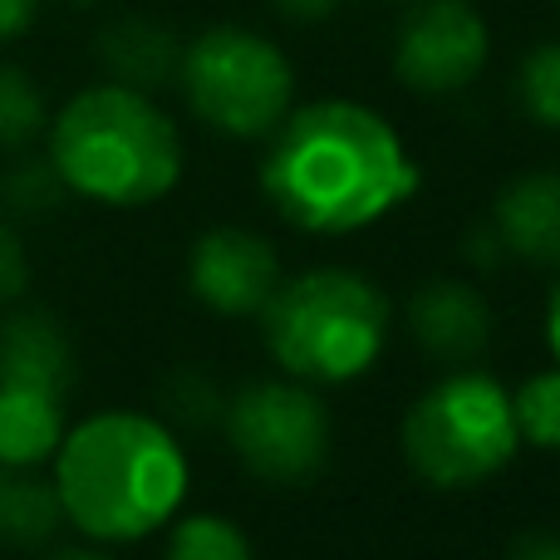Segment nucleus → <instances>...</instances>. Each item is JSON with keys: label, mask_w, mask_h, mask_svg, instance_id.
<instances>
[{"label": "nucleus", "mask_w": 560, "mask_h": 560, "mask_svg": "<svg viewBox=\"0 0 560 560\" xmlns=\"http://www.w3.org/2000/svg\"><path fill=\"white\" fill-rule=\"evenodd\" d=\"M30 280V266H25V246H20L15 226L0 222V305H10V300L25 290Z\"/></svg>", "instance_id": "21"}, {"label": "nucleus", "mask_w": 560, "mask_h": 560, "mask_svg": "<svg viewBox=\"0 0 560 560\" xmlns=\"http://www.w3.org/2000/svg\"><path fill=\"white\" fill-rule=\"evenodd\" d=\"M177 84L192 114L226 138L276 133L295 98V74L280 45L242 25L202 30L192 45H183Z\"/></svg>", "instance_id": "6"}, {"label": "nucleus", "mask_w": 560, "mask_h": 560, "mask_svg": "<svg viewBox=\"0 0 560 560\" xmlns=\"http://www.w3.org/2000/svg\"><path fill=\"white\" fill-rule=\"evenodd\" d=\"M497 242L536 266H560V173H522L502 187L492 212Z\"/></svg>", "instance_id": "11"}, {"label": "nucleus", "mask_w": 560, "mask_h": 560, "mask_svg": "<svg viewBox=\"0 0 560 560\" xmlns=\"http://www.w3.org/2000/svg\"><path fill=\"white\" fill-rule=\"evenodd\" d=\"M49 163L69 192L108 207H148L183 177V138L148 94L94 84L59 108L49 128Z\"/></svg>", "instance_id": "3"}, {"label": "nucleus", "mask_w": 560, "mask_h": 560, "mask_svg": "<svg viewBox=\"0 0 560 560\" xmlns=\"http://www.w3.org/2000/svg\"><path fill=\"white\" fill-rule=\"evenodd\" d=\"M408 325H413L418 345L433 359H472L492 339V310H487L482 290L467 280H428L413 300H408Z\"/></svg>", "instance_id": "10"}, {"label": "nucleus", "mask_w": 560, "mask_h": 560, "mask_svg": "<svg viewBox=\"0 0 560 560\" xmlns=\"http://www.w3.org/2000/svg\"><path fill=\"white\" fill-rule=\"evenodd\" d=\"M261 187L290 226L349 236L418 192V163L384 114L319 98L276 124Z\"/></svg>", "instance_id": "1"}, {"label": "nucleus", "mask_w": 560, "mask_h": 560, "mask_svg": "<svg viewBox=\"0 0 560 560\" xmlns=\"http://www.w3.org/2000/svg\"><path fill=\"white\" fill-rule=\"evenodd\" d=\"M506 560H560V532H526L512 541Z\"/></svg>", "instance_id": "22"}, {"label": "nucleus", "mask_w": 560, "mask_h": 560, "mask_svg": "<svg viewBox=\"0 0 560 560\" xmlns=\"http://www.w3.org/2000/svg\"><path fill=\"white\" fill-rule=\"evenodd\" d=\"M65 177L55 173V163L49 158H20V163H10L5 173H0V207H5L10 217H49L59 202H65Z\"/></svg>", "instance_id": "16"}, {"label": "nucleus", "mask_w": 560, "mask_h": 560, "mask_svg": "<svg viewBox=\"0 0 560 560\" xmlns=\"http://www.w3.org/2000/svg\"><path fill=\"white\" fill-rule=\"evenodd\" d=\"M39 128H45V94L39 84L15 65H0V148L15 153V148L35 143Z\"/></svg>", "instance_id": "18"}, {"label": "nucleus", "mask_w": 560, "mask_h": 560, "mask_svg": "<svg viewBox=\"0 0 560 560\" xmlns=\"http://www.w3.org/2000/svg\"><path fill=\"white\" fill-rule=\"evenodd\" d=\"M167 560H252V541L226 516H183L167 536Z\"/></svg>", "instance_id": "17"}, {"label": "nucleus", "mask_w": 560, "mask_h": 560, "mask_svg": "<svg viewBox=\"0 0 560 560\" xmlns=\"http://www.w3.org/2000/svg\"><path fill=\"white\" fill-rule=\"evenodd\" d=\"M187 285L217 315H261L280 285V261L266 236L242 232V226H217L192 246Z\"/></svg>", "instance_id": "9"}, {"label": "nucleus", "mask_w": 560, "mask_h": 560, "mask_svg": "<svg viewBox=\"0 0 560 560\" xmlns=\"http://www.w3.org/2000/svg\"><path fill=\"white\" fill-rule=\"evenodd\" d=\"M55 492L65 522L94 541H138L177 516L187 457L167 423L148 413H94L55 447Z\"/></svg>", "instance_id": "2"}, {"label": "nucleus", "mask_w": 560, "mask_h": 560, "mask_svg": "<svg viewBox=\"0 0 560 560\" xmlns=\"http://www.w3.org/2000/svg\"><path fill=\"white\" fill-rule=\"evenodd\" d=\"M98 59H104L108 79L138 94H153V89L173 84L177 65H183V45L167 25L143 15H124L98 35Z\"/></svg>", "instance_id": "13"}, {"label": "nucleus", "mask_w": 560, "mask_h": 560, "mask_svg": "<svg viewBox=\"0 0 560 560\" xmlns=\"http://www.w3.org/2000/svg\"><path fill=\"white\" fill-rule=\"evenodd\" d=\"M163 398H167V413L177 418V423H192V428H202V423H217L222 418V388L212 384L207 374H197V369H187V374H173V384L163 388Z\"/></svg>", "instance_id": "20"}, {"label": "nucleus", "mask_w": 560, "mask_h": 560, "mask_svg": "<svg viewBox=\"0 0 560 560\" xmlns=\"http://www.w3.org/2000/svg\"><path fill=\"white\" fill-rule=\"evenodd\" d=\"M65 522L55 482L35 472V467H10L0 463V546H45Z\"/></svg>", "instance_id": "14"}, {"label": "nucleus", "mask_w": 560, "mask_h": 560, "mask_svg": "<svg viewBox=\"0 0 560 560\" xmlns=\"http://www.w3.org/2000/svg\"><path fill=\"white\" fill-rule=\"evenodd\" d=\"M222 428L242 467L266 482H310L329 457V413L300 378L246 384L222 408Z\"/></svg>", "instance_id": "7"}, {"label": "nucleus", "mask_w": 560, "mask_h": 560, "mask_svg": "<svg viewBox=\"0 0 560 560\" xmlns=\"http://www.w3.org/2000/svg\"><path fill=\"white\" fill-rule=\"evenodd\" d=\"M546 335H551L556 364H560V285H556V295H551V310H546Z\"/></svg>", "instance_id": "25"}, {"label": "nucleus", "mask_w": 560, "mask_h": 560, "mask_svg": "<svg viewBox=\"0 0 560 560\" xmlns=\"http://www.w3.org/2000/svg\"><path fill=\"white\" fill-rule=\"evenodd\" d=\"M74 5H89V0H74Z\"/></svg>", "instance_id": "27"}, {"label": "nucleus", "mask_w": 560, "mask_h": 560, "mask_svg": "<svg viewBox=\"0 0 560 560\" xmlns=\"http://www.w3.org/2000/svg\"><path fill=\"white\" fill-rule=\"evenodd\" d=\"M0 384L39 388V394L69 398L74 384V349L55 315L45 310H20L0 325Z\"/></svg>", "instance_id": "12"}, {"label": "nucleus", "mask_w": 560, "mask_h": 560, "mask_svg": "<svg viewBox=\"0 0 560 560\" xmlns=\"http://www.w3.org/2000/svg\"><path fill=\"white\" fill-rule=\"evenodd\" d=\"M516 98H522L526 118L541 128H560V39H546L516 69Z\"/></svg>", "instance_id": "19"}, {"label": "nucleus", "mask_w": 560, "mask_h": 560, "mask_svg": "<svg viewBox=\"0 0 560 560\" xmlns=\"http://www.w3.org/2000/svg\"><path fill=\"white\" fill-rule=\"evenodd\" d=\"M271 359L300 384H349L388 339V300L354 271H305L266 300Z\"/></svg>", "instance_id": "4"}, {"label": "nucleus", "mask_w": 560, "mask_h": 560, "mask_svg": "<svg viewBox=\"0 0 560 560\" xmlns=\"http://www.w3.org/2000/svg\"><path fill=\"white\" fill-rule=\"evenodd\" d=\"M39 0H0V39H15L35 25Z\"/></svg>", "instance_id": "23"}, {"label": "nucleus", "mask_w": 560, "mask_h": 560, "mask_svg": "<svg viewBox=\"0 0 560 560\" xmlns=\"http://www.w3.org/2000/svg\"><path fill=\"white\" fill-rule=\"evenodd\" d=\"M55 560H108L104 551H59Z\"/></svg>", "instance_id": "26"}, {"label": "nucleus", "mask_w": 560, "mask_h": 560, "mask_svg": "<svg viewBox=\"0 0 560 560\" xmlns=\"http://www.w3.org/2000/svg\"><path fill=\"white\" fill-rule=\"evenodd\" d=\"M487 49L492 35L472 0H423L398 25L394 74L413 94H457L482 74Z\"/></svg>", "instance_id": "8"}, {"label": "nucleus", "mask_w": 560, "mask_h": 560, "mask_svg": "<svg viewBox=\"0 0 560 560\" xmlns=\"http://www.w3.org/2000/svg\"><path fill=\"white\" fill-rule=\"evenodd\" d=\"M271 5H276L285 20H295V25H315V20L335 15L339 0H271Z\"/></svg>", "instance_id": "24"}, {"label": "nucleus", "mask_w": 560, "mask_h": 560, "mask_svg": "<svg viewBox=\"0 0 560 560\" xmlns=\"http://www.w3.org/2000/svg\"><path fill=\"white\" fill-rule=\"evenodd\" d=\"M512 418L516 438L541 453H560V364L546 374H532L512 394Z\"/></svg>", "instance_id": "15"}, {"label": "nucleus", "mask_w": 560, "mask_h": 560, "mask_svg": "<svg viewBox=\"0 0 560 560\" xmlns=\"http://www.w3.org/2000/svg\"><path fill=\"white\" fill-rule=\"evenodd\" d=\"M512 394L492 374H447L404 418V457L433 487H477L516 457Z\"/></svg>", "instance_id": "5"}]
</instances>
